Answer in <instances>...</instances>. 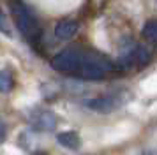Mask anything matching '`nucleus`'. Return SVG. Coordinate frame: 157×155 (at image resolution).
Returning a JSON list of instances; mask_svg holds the SVG:
<instances>
[{
  "label": "nucleus",
  "instance_id": "3",
  "mask_svg": "<svg viewBox=\"0 0 157 155\" xmlns=\"http://www.w3.org/2000/svg\"><path fill=\"white\" fill-rule=\"evenodd\" d=\"M85 51L79 48H67L51 58V67L58 72H78Z\"/></svg>",
  "mask_w": 157,
  "mask_h": 155
},
{
  "label": "nucleus",
  "instance_id": "7",
  "mask_svg": "<svg viewBox=\"0 0 157 155\" xmlns=\"http://www.w3.org/2000/svg\"><path fill=\"white\" fill-rule=\"evenodd\" d=\"M57 141L60 146L67 148V150H78L79 145H81V139H79L78 132L74 130H67V132H60L57 136Z\"/></svg>",
  "mask_w": 157,
  "mask_h": 155
},
{
  "label": "nucleus",
  "instance_id": "4",
  "mask_svg": "<svg viewBox=\"0 0 157 155\" xmlns=\"http://www.w3.org/2000/svg\"><path fill=\"white\" fill-rule=\"evenodd\" d=\"M79 30V23L74 20H62L57 23V27H55V35H57V39L60 41H69L72 39L74 35L78 34Z\"/></svg>",
  "mask_w": 157,
  "mask_h": 155
},
{
  "label": "nucleus",
  "instance_id": "1",
  "mask_svg": "<svg viewBox=\"0 0 157 155\" xmlns=\"http://www.w3.org/2000/svg\"><path fill=\"white\" fill-rule=\"evenodd\" d=\"M115 65L109 58L99 53H85L81 65L78 69V74L85 79H102Z\"/></svg>",
  "mask_w": 157,
  "mask_h": 155
},
{
  "label": "nucleus",
  "instance_id": "10",
  "mask_svg": "<svg viewBox=\"0 0 157 155\" xmlns=\"http://www.w3.org/2000/svg\"><path fill=\"white\" fill-rule=\"evenodd\" d=\"M13 88V78L11 72L7 70H0V93H7Z\"/></svg>",
  "mask_w": 157,
  "mask_h": 155
},
{
  "label": "nucleus",
  "instance_id": "9",
  "mask_svg": "<svg viewBox=\"0 0 157 155\" xmlns=\"http://www.w3.org/2000/svg\"><path fill=\"white\" fill-rule=\"evenodd\" d=\"M134 56H136L138 65H147V63L150 62V58H152V53H150V49L145 48V46H136L134 48Z\"/></svg>",
  "mask_w": 157,
  "mask_h": 155
},
{
  "label": "nucleus",
  "instance_id": "12",
  "mask_svg": "<svg viewBox=\"0 0 157 155\" xmlns=\"http://www.w3.org/2000/svg\"><path fill=\"white\" fill-rule=\"evenodd\" d=\"M6 139H7V125H6L4 120L0 118V145H2Z\"/></svg>",
  "mask_w": 157,
  "mask_h": 155
},
{
  "label": "nucleus",
  "instance_id": "6",
  "mask_svg": "<svg viewBox=\"0 0 157 155\" xmlns=\"http://www.w3.org/2000/svg\"><path fill=\"white\" fill-rule=\"evenodd\" d=\"M118 106V99L117 97H97V99H90L86 102V108L92 111H101V113H108L113 111L115 108Z\"/></svg>",
  "mask_w": 157,
  "mask_h": 155
},
{
  "label": "nucleus",
  "instance_id": "13",
  "mask_svg": "<svg viewBox=\"0 0 157 155\" xmlns=\"http://www.w3.org/2000/svg\"><path fill=\"white\" fill-rule=\"evenodd\" d=\"M143 155H157V153H155V152H145Z\"/></svg>",
  "mask_w": 157,
  "mask_h": 155
},
{
  "label": "nucleus",
  "instance_id": "5",
  "mask_svg": "<svg viewBox=\"0 0 157 155\" xmlns=\"http://www.w3.org/2000/svg\"><path fill=\"white\" fill-rule=\"evenodd\" d=\"M32 125L36 127L37 130H44L50 132L57 127V116L50 111H41L32 116Z\"/></svg>",
  "mask_w": 157,
  "mask_h": 155
},
{
  "label": "nucleus",
  "instance_id": "2",
  "mask_svg": "<svg viewBox=\"0 0 157 155\" xmlns=\"http://www.w3.org/2000/svg\"><path fill=\"white\" fill-rule=\"evenodd\" d=\"M11 9H13V16H14L18 30H20L25 37H29V39H37L39 34H41V27H39V23H37L36 16L30 13L23 4H20V2H14V4L11 6Z\"/></svg>",
  "mask_w": 157,
  "mask_h": 155
},
{
  "label": "nucleus",
  "instance_id": "11",
  "mask_svg": "<svg viewBox=\"0 0 157 155\" xmlns=\"http://www.w3.org/2000/svg\"><path fill=\"white\" fill-rule=\"evenodd\" d=\"M0 32H4L6 35H11V32H9V25H7V21H6V16L2 14V11H0Z\"/></svg>",
  "mask_w": 157,
  "mask_h": 155
},
{
  "label": "nucleus",
  "instance_id": "8",
  "mask_svg": "<svg viewBox=\"0 0 157 155\" xmlns=\"http://www.w3.org/2000/svg\"><path fill=\"white\" fill-rule=\"evenodd\" d=\"M143 37L150 42H157V20H150L143 27Z\"/></svg>",
  "mask_w": 157,
  "mask_h": 155
}]
</instances>
